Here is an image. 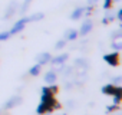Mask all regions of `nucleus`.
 I'll list each match as a JSON object with an SVG mask.
<instances>
[{
    "instance_id": "nucleus-1",
    "label": "nucleus",
    "mask_w": 122,
    "mask_h": 115,
    "mask_svg": "<svg viewBox=\"0 0 122 115\" xmlns=\"http://www.w3.org/2000/svg\"><path fill=\"white\" fill-rule=\"evenodd\" d=\"M27 23H30L29 22V17H23V19H19L16 23H15V26L9 30V33H10V36L12 35H16V33H19V32H22L25 27H26V25Z\"/></svg>"
},
{
    "instance_id": "nucleus-2",
    "label": "nucleus",
    "mask_w": 122,
    "mask_h": 115,
    "mask_svg": "<svg viewBox=\"0 0 122 115\" xmlns=\"http://www.w3.org/2000/svg\"><path fill=\"white\" fill-rule=\"evenodd\" d=\"M92 27H93V23H92V20H91V19H86V20L82 23L79 33H81L82 36H86V35H88V33L92 30Z\"/></svg>"
},
{
    "instance_id": "nucleus-3",
    "label": "nucleus",
    "mask_w": 122,
    "mask_h": 115,
    "mask_svg": "<svg viewBox=\"0 0 122 115\" xmlns=\"http://www.w3.org/2000/svg\"><path fill=\"white\" fill-rule=\"evenodd\" d=\"M105 61H106L108 63L116 66V65L119 63V55H118V52H113V53H111V55H105Z\"/></svg>"
},
{
    "instance_id": "nucleus-4",
    "label": "nucleus",
    "mask_w": 122,
    "mask_h": 115,
    "mask_svg": "<svg viewBox=\"0 0 122 115\" xmlns=\"http://www.w3.org/2000/svg\"><path fill=\"white\" fill-rule=\"evenodd\" d=\"M66 59H68V55L63 53V55H59V56H56V58H50V62H52L53 65H63V63L66 62Z\"/></svg>"
},
{
    "instance_id": "nucleus-5",
    "label": "nucleus",
    "mask_w": 122,
    "mask_h": 115,
    "mask_svg": "<svg viewBox=\"0 0 122 115\" xmlns=\"http://www.w3.org/2000/svg\"><path fill=\"white\" fill-rule=\"evenodd\" d=\"M83 15H85V7H76V9L72 12L71 19H72V20H79Z\"/></svg>"
},
{
    "instance_id": "nucleus-6",
    "label": "nucleus",
    "mask_w": 122,
    "mask_h": 115,
    "mask_svg": "<svg viewBox=\"0 0 122 115\" xmlns=\"http://www.w3.org/2000/svg\"><path fill=\"white\" fill-rule=\"evenodd\" d=\"M50 58H52V56H50L47 52H45V53H42V55L37 56V63L43 66V65H46L47 62H50Z\"/></svg>"
},
{
    "instance_id": "nucleus-7",
    "label": "nucleus",
    "mask_w": 122,
    "mask_h": 115,
    "mask_svg": "<svg viewBox=\"0 0 122 115\" xmlns=\"http://www.w3.org/2000/svg\"><path fill=\"white\" fill-rule=\"evenodd\" d=\"M20 102H22V98H20V96H13L12 99H9V101L6 102V109H10V108L16 106V105H19Z\"/></svg>"
},
{
    "instance_id": "nucleus-8",
    "label": "nucleus",
    "mask_w": 122,
    "mask_h": 115,
    "mask_svg": "<svg viewBox=\"0 0 122 115\" xmlns=\"http://www.w3.org/2000/svg\"><path fill=\"white\" fill-rule=\"evenodd\" d=\"M78 35H79V33H78L75 29H69V30L65 33V40H66V42H68V40H75V39L78 37Z\"/></svg>"
},
{
    "instance_id": "nucleus-9",
    "label": "nucleus",
    "mask_w": 122,
    "mask_h": 115,
    "mask_svg": "<svg viewBox=\"0 0 122 115\" xmlns=\"http://www.w3.org/2000/svg\"><path fill=\"white\" fill-rule=\"evenodd\" d=\"M45 81H46L47 84H55V81H56V72L49 71V72L45 75Z\"/></svg>"
},
{
    "instance_id": "nucleus-10",
    "label": "nucleus",
    "mask_w": 122,
    "mask_h": 115,
    "mask_svg": "<svg viewBox=\"0 0 122 115\" xmlns=\"http://www.w3.org/2000/svg\"><path fill=\"white\" fill-rule=\"evenodd\" d=\"M40 71H42V65H35L33 68H30V71H29V73L32 75V76H37L39 73H40Z\"/></svg>"
},
{
    "instance_id": "nucleus-11",
    "label": "nucleus",
    "mask_w": 122,
    "mask_h": 115,
    "mask_svg": "<svg viewBox=\"0 0 122 115\" xmlns=\"http://www.w3.org/2000/svg\"><path fill=\"white\" fill-rule=\"evenodd\" d=\"M40 19H43V13H35V15L29 16V22H37Z\"/></svg>"
},
{
    "instance_id": "nucleus-12",
    "label": "nucleus",
    "mask_w": 122,
    "mask_h": 115,
    "mask_svg": "<svg viewBox=\"0 0 122 115\" xmlns=\"http://www.w3.org/2000/svg\"><path fill=\"white\" fill-rule=\"evenodd\" d=\"M10 37V33L6 30V32H2V33H0V42H3V40H7Z\"/></svg>"
},
{
    "instance_id": "nucleus-13",
    "label": "nucleus",
    "mask_w": 122,
    "mask_h": 115,
    "mask_svg": "<svg viewBox=\"0 0 122 115\" xmlns=\"http://www.w3.org/2000/svg\"><path fill=\"white\" fill-rule=\"evenodd\" d=\"M65 45H66V40L65 39H62V40H59L57 43H56V49H62V47H65Z\"/></svg>"
},
{
    "instance_id": "nucleus-14",
    "label": "nucleus",
    "mask_w": 122,
    "mask_h": 115,
    "mask_svg": "<svg viewBox=\"0 0 122 115\" xmlns=\"http://www.w3.org/2000/svg\"><path fill=\"white\" fill-rule=\"evenodd\" d=\"M112 0H105V5H103V7H105V10H109L111 7H112Z\"/></svg>"
},
{
    "instance_id": "nucleus-15",
    "label": "nucleus",
    "mask_w": 122,
    "mask_h": 115,
    "mask_svg": "<svg viewBox=\"0 0 122 115\" xmlns=\"http://www.w3.org/2000/svg\"><path fill=\"white\" fill-rule=\"evenodd\" d=\"M112 46H113V49H115V50H119V49H121V47H122V43H121V42H119V40H115V42H113V45H112Z\"/></svg>"
},
{
    "instance_id": "nucleus-16",
    "label": "nucleus",
    "mask_w": 122,
    "mask_h": 115,
    "mask_svg": "<svg viewBox=\"0 0 122 115\" xmlns=\"http://www.w3.org/2000/svg\"><path fill=\"white\" fill-rule=\"evenodd\" d=\"M116 20H122V10L121 9L116 12Z\"/></svg>"
},
{
    "instance_id": "nucleus-17",
    "label": "nucleus",
    "mask_w": 122,
    "mask_h": 115,
    "mask_svg": "<svg viewBox=\"0 0 122 115\" xmlns=\"http://www.w3.org/2000/svg\"><path fill=\"white\" fill-rule=\"evenodd\" d=\"M113 84H116V85L119 86V84H121V76H116V78L113 79Z\"/></svg>"
},
{
    "instance_id": "nucleus-18",
    "label": "nucleus",
    "mask_w": 122,
    "mask_h": 115,
    "mask_svg": "<svg viewBox=\"0 0 122 115\" xmlns=\"http://www.w3.org/2000/svg\"><path fill=\"white\" fill-rule=\"evenodd\" d=\"M29 2H32V0H25V6H23V10H26V6L29 5Z\"/></svg>"
},
{
    "instance_id": "nucleus-19",
    "label": "nucleus",
    "mask_w": 122,
    "mask_h": 115,
    "mask_svg": "<svg viewBox=\"0 0 122 115\" xmlns=\"http://www.w3.org/2000/svg\"><path fill=\"white\" fill-rule=\"evenodd\" d=\"M96 2H98V0H88V3H89V5H95Z\"/></svg>"
},
{
    "instance_id": "nucleus-20",
    "label": "nucleus",
    "mask_w": 122,
    "mask_h": 115,
    "mask_svg": "<svg viewBox=\"0 0 122 115\" xmlns=\"http://www.w3.org/2000/svg\"><path fill=\"white\" fill-rule=\"evenodd\" d=\"M112 2H121V0H112Z\"/></svg>"
},
{
    "instance_id": "nucleus-21",
    "label": "nucleus",
    "mask_w": 122,
    "mask_h": 115,
    "mask_svg": "<svg viewBox=\"0 0 122 115\" xmlns=\"http://www.w3.org/2000/svg\"><path fill=\"white\" fill-rule=\"evenodd\" d=\"M60 115H65V114H60Z\"/></svg>"
}]
</instances>
